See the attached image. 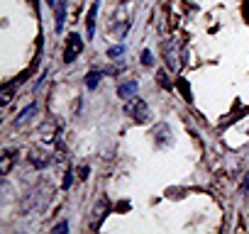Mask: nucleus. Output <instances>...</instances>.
<instances>
[{
  "label": "nucleus",
  "mask_w": 249,
  "mask_h": 234,
  "mask_svg": "<svg viewBox=\"0 0 249 234\" xmlns=\"http://www.w3.org/2000/svg\"><path fill=\"white\" fill-rule=\"evenodd\" d=\"M49 198H52V188L47 185V183H42V185H37L25 200H22V212L25 215H35V212H42L44 207H47V202H49Z\"/></svg>",
  "instance_id": "nucleus-1"
},
{
  "label": "nucleus",
  "mask_w": 249,
  "mask_h": 234,
  "mask_svg": "<svg viewBox=\"0 0 249 234\" xmlns=\"http://www.w3.org/2000/svg\"><path fill=\"white\" fill-rule=\"evenodd\" d=\"M124 112H127L135 122H147L149 120V107H147V102L144 100H140V98H135L132 102H127V107H124Z\"/></svg>",
  "instance_id": "nucleus-2"
},
{
  "label": "nucleus",
  "mask_w": 249,
  "mask_h": 234,
  "mask_svg": "<svg viewBox=\"0 0 249 234\" xmlns=\"http://www.w3.org/2000/svg\"><path fill=\"white\" fill-rule=\"evenodd\" d=\"M83 51V39L73 32V34H69L66 37V49H64V61L66 64H71V61H76V56Z\"/></svg>",
  "instance_id": "nucleus-3"
},
{
  "label": "nucleus",
  "mask_w": 249,
  "mask_h": 234,
  "mask_svg": "<svg viewBox=\"0 0 249 234\" xmlns=\"http://www.w3.org/2000/svg\"><path fill=\"white\" fill-rule=\"evenodd\" d=\"M154 142H157V147H169L171 142H174V137H171V130H169V125L166 122H159L157 127H154Z\"/></svg>",
  "instance_id": "nucleus-4"
},
{
  "label": "nucleus",
  "mask_w": 249,
  "mask_h": 234,
  "mask_svg": "<svg viewBox=\"0 0 249 234\" xmlns=\"http://www.w3.org/2000/svg\"><path fill=\"white\" fill-rule=\"evenodd\" d=\"M105 212H107V200L100 198V202H95V207H93V222H90V229H98V227H100Z\"/></svg>",
  "instance_id": "nucleus-5"
},
{
  "label": "nucleus",
  "mask_w": 249,
  "mask_h": 234,
  "mask_svg": "<svg viewBox=\"0 0 249 234\" xmlns=\"http://www.w3.org/2000/svg\"><path fill=\"white\" fill-rule=\"evenodd\" d=\"M35 115H37V105H30V107H25V110L15 117V122H13V125H15V127H25Z\"/></svg>",
  "instance_id": "nucleus-6"
},
{
  "label": "nucleus",
  "mask_w": 249,
  "mask_h": 234,
  "mask_svg": "<svg viewBox=\"0 0 249 234\" xmlns=\"http://www.w3.org/2000/svg\"><path fill=\"white\" fill-rule=\"evenodd\" d=\"M54 17H56V32H61L66 22V0H59L54 5Z\"/></svg>",
  "instance_id": "nucleus-7"
},
{
  "label": "nucleus",
  "mask_w": 249,
  "mask_h": 234,
  "mask_svg": "<svg viewBox=\"0 0 249 234\" xmlns=\"http://www.w3.org/2000/svg\"><path fill=\"white\" fill-rule=\"evenodd\" d=\"M137 88H140V85H137V81H127V83H120V85H117V95L127 100V98H132V95L137 93Z\"/></svg>",
  "instance_id": "nucleus-8"
},
{
  "label": "nucleus",
  "mask_w": 249,
  "mask_h": 234,
  "mask_svg": "<svg viewBox=\"0 0 249 234\" xmlns=\"http://www.w3.org/2000/svg\"><path fill=\"white\" fill-rule=\"evenodd\" d=\"M95 17H98V0L90 5L88 17H86V30H88V37H93V34H95Z\"/></svg>",
  "instance_id": "nucleus-9"
},
{
  "label": "nucleus",
  "mask_w": 249,
  "mask_h": 234,
  "mask_svg": "<svg viewBox=\"0 0 249 234\" xmlns=\"http://www.w3.org/2000/svg\"><path fill=\"white\" fill-rule=\"evenodd\" d=\"M30 161H32V166H37V168H44V166H47L52 159H49V154H44V151H32Z\"/></svg>",
  "instance_id": "nucleus-10"
},
{
  "label": "nucleus",
  "mask_w": 249,
  "mask_h": 234,
  "mask_svg": "<svg viewBox=\"0 0 249 234\" xmlns=\"http://www.w3.org/2000/svg\"><path fill=\"white\" fill-rule=\"evenodd\" d=\"M13 161H15L13 151H5V156H3V166H0V173L8 176V173H10V168H13Z\"/></svg>",
  "instance_id": "nucleus-11"
},
{
  "label": "nucleus",
  "mask_w": 249,
  "mask_h": 234,
  "mask_svg": "<svg viewBox=\"0 0 249 234\" xmlns=\"http://www.w3.org/2000/svg\"><path fill=\"white\" fill-rule=\"evenodd\" d=\"M164 54H166V64H169V68H176V66H178V61H176V54L171 51V42H166V44H164Z\"/></svg>",
  "instance_id": "nucleus-12"
},
{
  "label": "nucleus",
  "mask_w": 249,
  "mask_h": 234,
  "mask_svg": "<svg viewBox=\"0 0 249 234\" xmlns=\"http://www.w3.org/2000/svg\"><path fill=\"white\" fill-rule=\"evenodd\" d=\"M54 130H56V125H54V122L42 125V139H44V142H52V139H54Z\"/></svg>",
  "instance_id": "nucleus-13"
},
{
  "label": "nucleus",
  "mask_w": 249,
  "mask_h": 234,
  "mask_svg": "<svg viewBox=\"0 0 249 234\" xmlns=\"http://www.w3.org/2000/svg\"><path fill=\"white\" fill-rule=\"evenodd\" d=\"M100 76H103V73H100V71H90V73H88V76H86V85H88V88H90V90H93V88H95V85H98V83H100Z\"/></svg>",
  "instance_id": "nucleus-14"
},
{
  "label": "nucleus",
  "mask_w": 249,
  "mask_h": 234,
  "mask_svg": "<svg viewBox=\"0 0 249 234\" xmlns=\"http://www.w3.org/2000/svg\"><path fill=\"white\" fill-rule=\"evenodd\" d=\"M122 54H124V49H122L120 44H117V47H110V49H107V56H110V59H115V61H117V56H122Z\"/></svg>",
  "instance_id": "nucleus-15"
},
{
  "label": "nucleus",
  "mask_w": 249,
  "mask_h": 234,
  "mask_svg": "<svg viewBox=\"0 0 249 234\" xmlns=\"http://www.w3.org/2000/svg\"><path fill=\"white\" fill-rule=\"evenodd\" d=\"M142 64H144V66H152V64H154V59H152V51H144V54H142Z\"/></svg>",
  "instance_id": "nucleus-16"
},
{
  "label": "nucleus",
  "mask_w": 249,
  "mask_h": 234,
  "mask_svg": "<svg viewBox=\"0 0 249 234\" xmlns=\"http://www.w3.org/2000/svg\"><path fill=\"white\" fill-rule=\"evenodd\" d=\"M52 232H54V234H59V232H69V224H66V222H59Z\"/></svg>",
  "instance_id": "nucleus-17"
},
{
  "label": "nucleus",
  "mask_w": 249,
  "mask_h": 234,
  "mask_svg": "<svg viewBox=\"0 0 249 234\" xmlns=\"http://www.w3.org/2000/svg\"><path fill=\"white\" fill-rule=\"evenodd\" d=\"M86 173H88V166H81V176H78V178H81V181H86V178H88Z\"/></svg>",
  "instance_id": "nucleus-18"
},
{
  "label": "nucleus",
  "mask_w": 249,
  "mask_h": 234,
  "mask_svg": "<svg viewBox=\"0 0 249 234\" xmlns=\"http://www.w3.org/2000/svg\"><path fill=\"white\" fill-rule=\"evenodd\" d=\"M47 3H49V5H52V8H54V5H56V0H47Z\"/></svg>",
  "instance_id": "nucleus-19"
},
{
  "label": "nucleus",
  "mask_w": 249,
  "mask_h": 234,
  "mask_svg": "<svg viewBox=\"0 0 249 234\" xmlns=\"http://www.w3.org/2000/svg\"><path fill=\"white\" fill-rule=\"evenodd\" d=\"M120 3H127V0H120Z\"/></svg>",
  "instance_id": "nucleus-20"
}]
</instances>
